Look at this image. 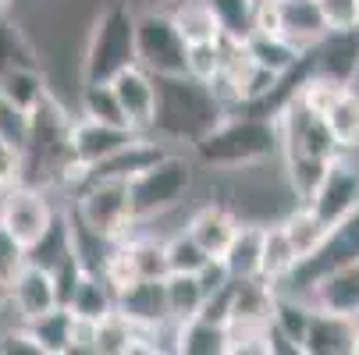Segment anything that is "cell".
I'll return each mask as SVG.
<instances>
[{
	"label": "cell",
	"mask_w": 359,
	"mask_h": 355,
	"mask_svg": "<svg viewBox=\"0 0 359 355\" xmlns=\"http://www.w3.org/2000/svg\"><path fill=\"white\" fill-rule=\"evenodd\" d=\"M189 153L207 174H242L278 160V125L274 118H256L245 111H228L207 135H199Z\"/></svg>",
	"instance_id": "cell-1"
},
{
	"label": "cell",
	"mask_w": 359,
	"mask_h": 355,
	"mask_svg": "<svg viewBox=\"0 0 359 355\" xmlns=\"http://www.w3.org/2000/svg\"><path fill=\"white\" fill-rule=\"evenodd\" d=\"M278 125V160H281V178L292 192L295 202H306L313 195V188L320 185L331 157L338 153V146L324 125L320 114H313L310 107H302L299 99L274 118Z\"/></svg>",
	"instance_id": "cell-2"
},
{
	"label": "cell",
	"mask_w": 359,
	"mask_h": 355,
	"mask_svg": "<svg viewBox=\"0 0 359 355\" xmlns=\"http://www.w3.org/2000/svg\"><path fill=\"white\" fill-rule=\"evenodd\" d=\"M157 78V114H153V135L171 149H189L199 135H207L228 107L221 96L192 75H153Z\"/></svg>",
	"instance_id": "cell-3"
},
{
	"label": "cell",
	"mask_w": 359,
	"mask_h": 355,
	"mask_svg": "<svg viewBox=\"0 0 359 355\" xmlns=\"http://www.w3.org/2000/svg\"><path fill=\"white\" fill-rule=\"evenodd\" d=\"M128 64H135V4L132 0H111L86 25L79 78L111 82Z\"/></svg>",
	"instance_id": "cell-4"
},
{
	"label": "cell",
	"mask_w": 359,
	"mask_h": 355,
	"mask_svg": "<svg viewBox=\"0 0 359 355\" xmlns=\"http://www.w3.org/2000/svg\"><path fill=\"white\" fill-rule=\"evenodd\" d=\"M196 171L199 167H196L192 153H185V149H168L164 157H157L135 178H128L135 221L149 224V221H164L168 214H175L196 185Z\"/></svg>",
	"instance_id": "cell-5"
},
{
	"label": "cell",
	"mask_w": 359,
	"mask_h": 355,
	"mask_svg": "<svg viewBox=\"0 0 359 355\" xmlns=\"http://www.w3.org/2000/svg\"><path fill=\"white\" fill-rule=\"evenodd\" d=\"M68 199H72V217L96 238L118 242L139 228L128 181L121 178H86Z\"/></svg>",
	"instance_id": "cell-6"
},
{
	"label": "cell",
	"mask_w": 359,
	"mask_h": 355,
	"mask_svg": "<svg viewBox=\"0 0 359 355\" xmlns=\"http://www.w3.org/2000/svg\"><path fill=\"white\" fill-rule=\"evenodd\" d=\"M185 50L168 11H135V64L149 75H185Z\"/></svg>",
	"instance_id": "cell-7"
},
{
	"label": "cell",
	"mask_w": 359,
	"mask_h": 355,
	"mask_svg": "<svg viewBox=\"0 0 359 355\" xmlns=\"http://www.w3.org/2000/svg\"><path fill=\"white\" fill-rule=\"evenodd\" d=\"M310 210L334 231L338 224H345L355 210H359V153H338L331 157L320 185L313 188V195L306 199Z\"/></svg>",
	"instance_id": "cell-8"
},
{
	"label": "cell",
	"mask_w": 359,
	"mask_h": 355,
	"mask_svg": "<svg viewBox=\"0 0 359 355\" xmlns=\"http://www.w3.org/2000/svg\"><path fill=\"white\" fill-rule=\"evenodd\" d=\"M57 217V207L46 188L25 185V181H8L0 185V224L29 249Z\"/></svg>",
	"instance_id": "cell-9"
},
{
	"label": "cell",
	"mask_w": 359,
	"mask_h": 355,
	"mask_svg": "<svg viewBox=\"0 0 359 355\" xmlns=\"http://www.w3.org/2000/svg\"><path fill=\"white\" fill-rule=\"evenodd\" d=\"M306 54H310L313 75L331 78L338 85H355V78H359V29L324 32Z\"/></svg>",
	"instance_id": "cell-10"
},
{
	"label": "cell",
	"mask_w": 359,
	"mask_h": 355,
	"mask_svg": "<svg viewBox=\"0 0 359 355\" xmlns=\"http://www.w3.org/2000/svg\"><path fill=\"white\" fill-rule=\"evenodd\" d=\"M313 309H324V313H338V316H348L359 323V256L355 260H345L331 270H324L310 291H306Z\"/></svg>",
	"instance_id": "cell-11"
},
{
	"label": "cell",
	"mask_w": 359,
	"mask_h": 355,
	"mask_svg": "<svg viewBox=\"0 0 359 355\" xmlns=\"http://www.w3.org/2000/svg\"><path fill=\"white\" fill-rule=\"evenodd\" d=\"M111 89L121 104V114L132 132H153V114H157V78L142 64H128L111 78Z\"/></svg>",
	"instance_id": "cell-12"
},
{
	"label": "cell",
	"mask_w": 359,
	"mask_h": 355,
	"mask_svg": "<svg viewBox=\"0 0 359 355\" xmlns=\"http://www.w3.org/2000/svg\"><path fill=\"white\" fill-rule=\"evenodd\" d=\"M132 135H135V132L125 128V125H107V121H93V118L75 114L72 135H68L72 160L89 171V167H96L100 160H107L111 153H118L125 142H132Z\"/></svg>",
	"instance_id": "cell-13"
},
{
	"label": "cell",
	"mask_w": 359,
	"mask_h": 355,
	"mask_svg": "<svg viewBox=\"0 0 359 355\" xmlns=\"http://www.w3.org/2000/svg\"><path fill=\"white\" fill-rule=\"evenodd\" d=\"M238 214L231 202H221V199H207L199 202V207L185 217V231L199 242V249L207 252V256H221L228 249L231 235L238 231Z\"/></svg>",
	"instance_id": "cell-14"
},
{
	"label": "cell",
	"mask_w": 359,
	"mask_h": 355,
	"mask_svg": "<svg viewBox=\"0 0 359 355\" xmlns=\"http://www.w3.org/2000/svg\"><path fill=\"white\" fill-rule=\"evenodd\" d=\"M8 295L15 302V309L22 313V320H32V316H39L46 309L61 306L54 274H50L46 267H39V263H25L22 274L8 284Z\"/></svg>",
	"instance_id": "cell-15"
},
{
	"label": "cell",
	"mask_w": 359,
	"mask_h": 355,
	"mask_svg": "<svg viewBox=\"0 0 359 355\" xmlns=\"http://www.w3.org/2000/svg\"><path fill=\"white\" fill-rule=\"evenodd\" d=\"M355 320L313 309L310 327H306L302 355H352V337H355Z\"/></svg>",
	"instance_id": "cell-16"
},
{
	"label": "cell",
	"mask_w": 359,
	"mask_h": 355,
	"mask_svg": "<svg viewBox=\"0 0 359 355\" xmlns=\"http://www.w3.org/2000/svg\"><path fill=\"white\" fill-rule=\"evenodd\" d=\"M271 313H274V288L264 277L231 281V291H228V323L267 327Z\"/></svg>",
	"instance_id": "cell-17"
},
{
	"label": "cell",
	"mask_w": 359,
	"mask_h": 355,
	"mask_svg": "<svg viewBox=\"0 0 359 355\" xmlns=\"http://www.w3.org/2000/svg\"><path fill=\"white\" fill-rule=\"evenodd\" d=\"M260 256H264V224L238 221V231L221 252V263L228 267L235 281H252V277H260Z\"/></svg>",
	"instance_id": "cell-18"
},
{
	"label": "cell",
	"mask_w": 359,
	"mask_h": 355,
	"mask_svg": "<svg viewBox=\"0 0 359 355\" xmlns=\"http://www.w3.org/2000/svg\"><path fill=\"white\" fill-rule=\"evenodd\" d=\"M118 309L142 330H157L168 323V298H164V281H135L128 291L118 295Z\"/></svg>",
	"instance_id": "cell-19"
},
{
	"label": "cell",
	"mask_w": 359,
	"mask_h": 355,
	"mask_svg": "<svg viewBox=\"0 0 359 355\" xmlns=\"http://www.w3.org/2000/svg\"><path fill=\"white\" fill-rule=\"evenodd\" d=\"M72 327H75V316L68 306H54L22 323V330L29 334L39 355H72Z\"/></svg>",
	"instance_id": "cell-20"
},
{
	"label": "cell",
	"mask_w": 359,
	"mask_h": 355,
	"mask_svg": "<svg viewBox=\"0 0 359 355\" xmlns=\"http://www.w3.org/2000/svg\"><path fill=\"white\" fill-rule=\"evenodd\" d=\"M65 306L72 309V316L96 323L100 316H107V313L118 306V295H114V288L104 281V274H100V270H82V277H79V284L72 288V295H68Z\"/></svg>",
	"instance_id": "cell-21"
},
{
	"label": "cell",
	"mask_w": 359,
	"mask_h": 355,
	"mask_svg": "<svg viewBox=\"0 0 359 355\" xmlns=\"http://www.w3.org/2000/svg\"><path fill=\"white\" fill-rule=\"evenodd\" d=\"M164 11H168V18L175 22V29L182 32L185 43H214V39L224 36L221 22H217V15L207 0H171Z\"/></svg>",
	"instance_id": "cell-22"
},
{
	"label": "cell",
	"mask_w": 359,
	"mask_h": 355,
	"mask_svg": "<svg viewBox=\"0 0 359 355\" xmlns=\"http://www.w3.org/2000/svg\"><path fill=\"white\" fill-rule=\"evenodd\" d=\"M281 228H285V235H288L299 260L313 256V252L327 242V235H331V228L310 210V202H292V207L281 214Z\"/></svg>",
	"instance_id": "cell-23"
},
{
	"label": "cell",
	"mask_w": 359,
	"mask_h": 355,
	"mask_svg": "<svg viewBox=\"0 0 359 355\" xmlns=\"http://www.w3.org/2000/svg\"><path fill=\"white\" fill-rule=\"evenodd\" d=\"M324 125L338 149L359 153V89L355 85H345L338 92V99L324 111Z\"/></svg>",
	"instance_id": "cell-24"
},
{
	"label": "cell",
	"mask_w": 359,
	"mask_h": 355,
	"mask_svg": "<svg viewBox=\"0 0 359 355\" xmlns=\"http://www.w3.org/2000/svg\"><path fill=\"white\" fill-rule=\"evenodd\" d=\"M327 32L317 0H281V36L292 39L299 50H310Z\"/></svg>",
	"instance_id": "cell-25"
},
{
	"label": "cell",
	"mask_w": 359,
	"mask_h": 355,
	"mask_svg": "<svg viewBox=\"0 0 359 355\" xmlns=\"http://www.w3.org/2000/svg\"><path fill=\"white\" fill-rule=\"evenodd\" d=\"M142 327H135L118 306L93 327V355H135Z\"/></svg>",
	"instance_id": "cell-26"
},
{
	"label": "cell",
	"mask_w": 359,
	"mask_h": 355,
	"mask_svg": "<svg viewBox=\"0 0 359 355\" xmlns=\"http://www.w3.org/2000/svg\"><path fill=\"white\" fill-rule=\"evenodd\" d=\"M295 263H299V256H295V249H292V242H288V235H285V228H281V217H278V221H267V224H264L260 277L274 288V284H281V281L295 270Z\"/></svg>",
	"instance_id": "cell-27"
},
{
	"label": "cell",
	"mask_w": 359,
	"mask_h": 355,
	"mask_svg": "<svg viewBox=\"0 0 359 355\" xmlns=\"http://www.w3.org/2000/svg\"><path fill=\"white\" fill-rule=\"evenodd\" d=\"M0 92H4V99L15 111L29 114L50 92V78H46L43 68H8L4 75H0Z\"/></svg>",
	"instance_id": "cell-28"
},
{
	"label": "cell",
	"mask_w": 359,
	"mask_h": 355,
	"mask_svg": "<svg viewBox=\"0 0 359 355\" xmlns=\"http://www.w3.org/2000/svg\"><path fill=\"white\" fill-rule=\"evenodd\" d=\"M224 337L228 327L207 316H192L185 323H178V337H175V351L182 355H224Z\"/></svg>",
	"instance_id": "cell-29"
},
{
	"label": "cell",
	"mask_w": 359,
	"mask_h": 355,
	"mask_svg": "<svg viewBox=\"0 0 359 355\" xmlns=\"http://www.w3.org/2000/svg\"><path fill=\"white\" fill-rule=\"evenodd\" d=\"M164 298H168V316L171 323H185L192 316L203 313L207 306V295L196 274H168L164 277Z\"/></svg>",
	"instance_id": "cell-30"
},
{
	"label": "cell",
	"mask_w": 359,
	"mask_h": 355,
	"mask_svg": "<svg viewBox=\"0 0 359 355\" xmlns=\"http://www.w3.org/2000/svg\"><path fill=\"white\" fill-rule=\"evenodd\" d=\"M128 242V252H132V263L139 270V281H164L171 274L168 267V249H164V238L153 235V231H132L125 235Z\"/></svg>",
	"instance_id": "cell-31"
},
{
	"label": "cell",
	"mask_w": 359,
	"mask_h": 355,
	"mask_svg": "<svg viewBox=\"0 0 359 355\" xmlns=\"http://www.w3.org/2000/svg\"><path fill=\"white\" fill-rule=\"evenodd\" d=\"M245 46H249V54L256 57V64H264L271 68L274 75H285L292 64H299V57L306 54V50H299L292 39L285 36H245Z\"/></svg>",
	"instance_id": "cell-32"
},
{
	"label": "cell",
	"mask_w": 359,
	"mask_h": 355,
	"mask_svg": "<svg viewBox=\"0 0 359 355\" xmlns=\"http://www.w3.org/2000/svg\"><path fill=\"white\" fill-rule=\"evenodd\" d=\"M79 114L93 118V121H107V125H125L128 128L111 82H82L79 85Z\"/></svg>",
	"instance_id": "cell-33"
},
{
	"label": "cell",
	"mask_w": 359,
	"mask_h": 355,
	"mask_svg": "<svg viewBox=\"0 0 359 355\" xmlns=\"http://www.w3.org/2000/svg\"><path fill=\"white\" fill-rule=\"evenodd\" d=\"M164 249H168V267H171V274H196L203 263L210 260L185 228H178L175 235H168V238H164Z\"/></svg>",
	"instance_id": "cell-34"
},
{
	"label": "cell",
	"mask_w": 359,
	"mask_h": 355,
	"mask_svg": "<svg viewBox=\"0 0 359 355\" xmlns=\"http://www.w3.org/2000/svg\"><path fill=\"white\" fill-rule=\"evenodd\" d=\"M221 57H224V36L214 39V43H189V50H185V75L210 85L221 75Z\"/></svg>",
	"instance_id": "cell-35"
},
{
	"label": "cell",
	"mask_w": 359,
	"mask_h": 355,
	"mask_svg": "<svg viewBox=\"0 0 359 355\" xmlns=\"http://www.w3.org/2000/svg\"><path fill=\"white\" fill-rule=\"evenodd\" d=\"M214 8L221 32L228 39H245L249 36V11H252V0H207Z\"/></svg>",
	"instance_id": "cell-36"
},
{
	"label": "cell",
	"mask_w": 359,
	"mask_h": 355,
	"mask_svg": "<svg viewBox=\"0 0 359 355\" xmlns=\"http://www.w3.org/2000/svg\"><path fill=\"white\" fill-rule=\"evenodd\" d=\"M25 263H29V249L8 231V224H0V288H8Z\"/></svg>",
	"instance_id": "cell-37"
},
{
	"label": "cell",
	"mask_w": 359,
	"mask_h": 355,
	"mask_svg": "<svg viewBox=\"0 0 359 355\" xmlns=\"http://www.w3.org/2000/svg\"><path fill=\"white\" fill-rule=\"evenodd\" d=\"M317 11L327 25V32H345V29H359V11L355 0H317Z\"/></svg>",
	"instance_id": "cell-38"
},
{
	"label": "cell",
	"mask_w": 359,
	"mask_h": 355,
	"mask_svg": "<svg viewBox=\"0 0 359 355\" xmlns=\"http://www.w3.org/2000/svg\"><path fill=\"white\" fill-rule=\"evenodd\" d=\"M281 36V0H252L249 36Z\"/></svg>",
	"instance_id": "cell-39"
},
{
	"label": "cell",
	"mask_w": 359,
	"mask_h": 355,
	"mask_svg": "<svg viewBox=\"0 0 359 355\" xmlns=\"http://www.w3.org/2000/svg\"><path fill=\"white\" fill-rule=\"evenodd\" d=\"M135 4V11H164L171 0H132Z\"/></svg>",
	"instance_id": "cell-40"
},
{
	"label": "cell",
	"mask_w": 359,
	"mask_h": 355,
	"mask_svg": "<svg viewBox=\"0 0 359 355\" xmlns=\"http://www.w3.org/2000/svg\"><path fill=\"white\" fill-rule=\"evenodd\" d=\"M11 4H15V0H0V15H8V11H11Z\"/></svg>",
	"instance_id": "cell-41"
},
{
	"label": "cell",
	"mask_w": 359,
	"mask_h": 355,
	"mask_svg": "<svg viewBox=\"0 0 359 355\" xmlns=\"http://www.w3.org/2000/svg\"><path fill=\"white\" fill-rule=\"evenodd\" d=\"M352 355H359V327H355V337H352Z\"/></svg>",
	"instance_id": "cell-42"
},
{
	"label": "cell",
	"mask_w": 359,
	"mask_h": 355,
	"mask_svg": "<svg viewBox=\"0 0 359 355\" xmlns=\"http://www.w3.org/2000/svg\"><path fill=\"white\" fill-rule=\"evenodd\" d=\"M0 104H4V92H0Z\"/></svg>",
	"instance_id": "cell-43"
},
{
	"label": "cell",
	"mask_w": 359,
	"mask_h": 355,
	"mask_svg": "<svg viewBox=\"0 0 359 355\" xmlns=\"http://www.w3.org/2000/svg\"><path fill=\"white\" fill-rule=\"evenodd\" d=\"M355 11H359V0H355Z\"/></svg>",
	"instance_id": "cell-44"
}]
</instances>
